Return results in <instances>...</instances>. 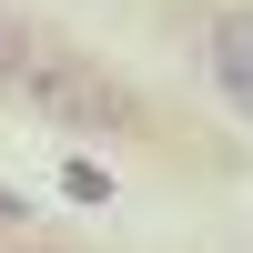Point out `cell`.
I'll list each match as a JSON object with an SVG mask.
<instances>
[{"instance_id":"5b68a950","label":"cell","mask_w":253,"mask_h":253,"mask_svg":"<svg viewBox=\"0 0 253 253\" xmlns=\"http://www.w3.org/2000/svg\"><path fill=\"white\" fill-rule=\"evenodd\" d=\"M0 223H31V203H20V193H10V182H0Z\"/></svg>"},{"instance_id":"7a4b0ae2","label":"cell","mask_w":253,"mask_h":253,"mask_svg":"<svg viewBox=\"0 0 253 253\" xmlns=\"http://www.w3.org/2000/svg\"><path fill=\"white\" fill-rule=\"evenodd\" d=\"M203 51H213V81H223V101H233V112L253 122V10H213Z\"/></svg>"},{"instance_id":"277c9868","label":"cell","mask_w":253,"mask_h":253,"mask_svg":"<svg viewBox=\"0 0 253 253\" xmlns=\"http://www.w3.org/2000/svg\"><path fill=\"white\" fill-rule=\"evenodd\" d=\"M20 61H31V31H20L10 10H0V81H20Z\"/></svg>"},{"instance_id":"3957f363","label":"cell","mask_w":253,"mask_h":253,"mask_svg":"<svg viewBox=\"0 0 253 253\" xmlns=\"http://www.w3.org/2000/svg\"><path fill=\"white\" fill-rule=\"evenodd\" d=\"M61 193H71V203H112V172H101V162H71V172H61Z\"/></svg>"},{"instance_id":"6da1fadb","label":"cell","mask_w":253,"mask_h":253,"mask_svg":"<svg viewBox=\"0 0 253 253\" xmlns=\"http://www.w3.org/2000/svg\"><path fill=\"white\" fill-rule=\"evenodd\" d=\"M10 91L31 101L41 122H61V132H132V122H142V101L122 91L101 61H81V51H41V41H31V61H20Z\"/></svg>"}]
</instances>
